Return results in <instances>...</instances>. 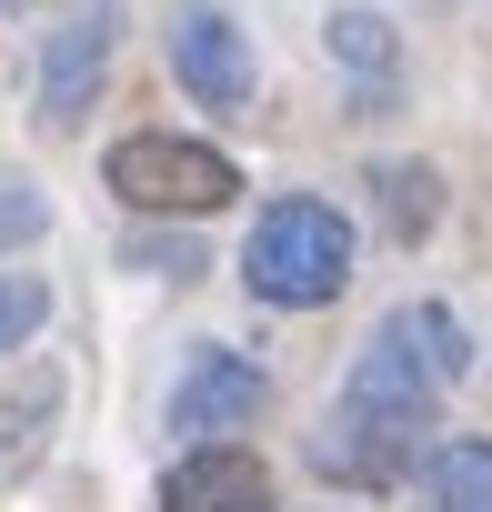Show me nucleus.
Listing matches in <instances>:
<instances>
[{
	"mask_svg": "<svg viewBox=\"0 0 492 512\" xmlns=\"http://www.w3.org/2000/svg\"><path fill=\"white\" fill-rule=\"evenodd\" d=\"M442 392H452V382H442V362H432L412 302L382 312L372 342L352 352V372H342L322 432H312V472H322V482H352V492H392V482H412V452L432 442Z\"/></svg>",
	"mask_w": 492,
	"mask_h": 512,
	"instance_id": "nucleus-1",
	"label": "nucleus"
},
{
	"mask_svg": "<svg viewBox=\"0 0 492 512\" xmlns=\"http://www.w3.org/2000/svg\"><path fill=\"white\" fill-rule=\"evenodd\" d=\"M262 402H272V382H262L252 352H231V342H191V362H181V382H171V432H181V442L252 432Z\"/></svg>",
	"mask_w": 492,
	"mask_h": 512,
	"instance_id": "nucleus-5",
	"label": "nucleus"
},
{
	"mask_svg": "<svg viewBox=\"0 0 492 512\" xmlns=\"http://www.w3.org/2000/svg\"><path fill=\"white\" fill-rule=\"evenodd\" d=\"M131 272L191 282V272H201V241H191V231H131Z\"/></svg>",
	"mask_w": 492,
	"mask_h": 512,
	"instance_id": "nucleus-12",
	"label": "nucleus"
},
{
	"mask_svg": "<svg viewBox=\"0 0 492 512\" xmlns=\"http://www.w3.org/2000/svg\"><path fill=\"white\" fill-rule=\"evenodd\" d=\"M161 512H282L262 452H241L231 432L221 442H191L171 472H161Z\"/></svg>",
	"mask_w": 492,
	"mask_h": 512,
	"instance_id": "nucleus-7",
	"label": "nucleus"
},
{
	"mask_svg": "<svg viewBox=\"0 0 492 512\" xmlns=\"http://www.w3.org/2000/svg\"><path fill=\"white\" fill-rule=\"evenodd\" d=\"M372 211H382V231L412 251V241L442 221V181H432L422 161H382V171H372Z\"/></svg>",
	"mask_w": 492,
	"mask_h": 512,
	"instance_id": "nucleus-10",
	"label": "nucleus"
},
{
	"mask_svg": "<svg viewBox=\"0 0 492 512\" xmlns=\"http://www.w3.org/2000/svg\"><path fill=\"white\" fill-rule=\"evenodd\" d=\"M11 11H41V0H0V21H11Z\"/></svg>",
	"mask_w": 492,
	"mask_h": 512,
	"instance_id": "nucleus-14",
	"label": "nucleus"
},
{
	"mask_svg": "<svg viewBox=\"0 0 492 512\" xmlns=\"http://www.w3.org/2000/svg\"><path fill=\"white\" fill-rule=\"evenodd\" d=\"M41 231H51L41 181H0V241H41Z\"/></svg>",
	"mask_w": 492,
	"mask_h": 512,
	"instance_id": "nucleus-13",
	"label": "nucleus"
},
{
	"mask_svg": "<svg viewBox=\"0 0 492 512\" xmlns=\"http://www.w3.org/2000/svg\"><path fill=\"white\" fill-rule=\"evenodd\" d=\"M322 51L352 71V101H362V121L392 101V61H402V41H392V21L382 11H332L322 21Z\"/></svg>",
	"mask_w": 492,
	"mask_h": 512,
	"instance_id": "nucleus-8",
	"label": "nucleus"
},
{
	"mask_svg": "<svg viewBox=\"0 0 492 512\" xmlns=\"http://www.w3.org/2000/svg\"><path fill=\"white\" fill-rule=\"evenodd\" d=\"M101 181L141 211V221H201V211H221V201H241V171H231V151H211V141H191V131H121L111 151H101Z\"/></svg>",
	"mask_w": 492,
	"mask_h": 512,
	"instance_id": "nucleus-3",
	"label": "nucleus"
},
{
	"mask_svg": "<svg viewBox=\"0 0 492 512\" xmlns=\"http://www.w3.org/2000/svg\"><path fill=\"white\" fill-rule=\"evenodd\" d=\"M111 0H81V11L41 41V131H81V111H91V91H101V71H111Z\"/></svg>",
	"mask_w": 492,
	"mask_h": 512,
	"instance_id": "nucleus-6",
	"label": "nucleus"
},
{
	"mask_svg": "<svg viewBox=\"0 0 492 512\" xmlns=\"http://www.w3.org/2000/svg\"><path fill=\"white\" fill-rule=\"evenodd\" d=\"M161 51H171V81H181L201 111H221V121L252 111L262 61H252V31H241L231 11H211V0H181V11L161 21Z\"/></svg>",
	"mask_w": 492,
	"mask_h": 512,
	"instance_id": "nucleus-4",
	"label": "nucleus"
},
{
	"mask_svg": "<svg viewBox=\"0 0 492 512\" xmlns=\"http://www.w3.org/2000/svg\"><path fill=\"white\" fill-rule=\"evenodd\" d=\"M422 512H492V442H432Z\"/></svg>",
	"mask_w": 492,
	"mask_h": 512,
	"instance_id": "nucleus-9",
	"label": "nucleus"
},
{
	"mask_svg": "<svg viewBox=\"0 0 492 512\" xmlns=\"http://www.w3.org/2000/svg\"><path fill=\"white\" fill-rule=\"evenodd\" d=\"M241 282H252V302H272V312L342 302V282H352V221L322 191H282L252 221V241H241Z\"/></svg>",
	"mask_w": 492,
	"mask_h": 512,
	"instance_id": "nucleus-2",
	"label": "nucleus"
},
{
	"mask_svg": "<svg viewBox=\"0 0 492 512\" xmlns=\"http://www.w3.org/2000/svg\"><path fill=\"white\" fill-rule=\"evenodd\" d=\"M41 322H51V282L41 272H0V352H21Z\"/></svg>",
	"mask_w": 492,
	"mask_h": 512,
	"instance_id": "nucleus-11",
	"label": "nucleus"
}]
</instances>
